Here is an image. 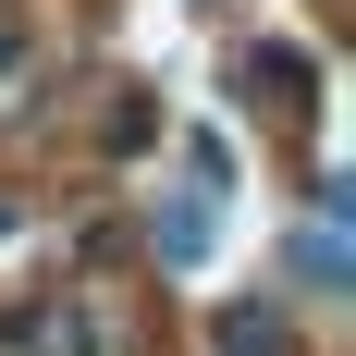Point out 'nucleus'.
Segmentation results:
<instances>
[{"label":"nucleus","mask_w":356,"mask_h":356,"mask_svg":"<svg viewBox=\"0 0 356 356\" xmlns=\"http://www.w3.org/2000/svg\"><path fill=\"white\" fill-rule=\"evenodd\" d=\"M246 99L270 111L283 136H307V123H320V62H307L295 37H258V49H246Z\"/></svg>","instance_id":"nucleus-1"},{"label":"nucleus","mask_w":356,"mask_h":356,"mask_svg":"<svg viewBox=\"0 0 356 356\" xmlns=\"http://www.w3.org/2000/svg\"><path fill=\"white\" fill-rule=\"evenodd\" d=\"M221 356H295V332L270 320V307H234V320H221Z\"/></svg>","instance_id":"nucleus-2"}]
</instances>
